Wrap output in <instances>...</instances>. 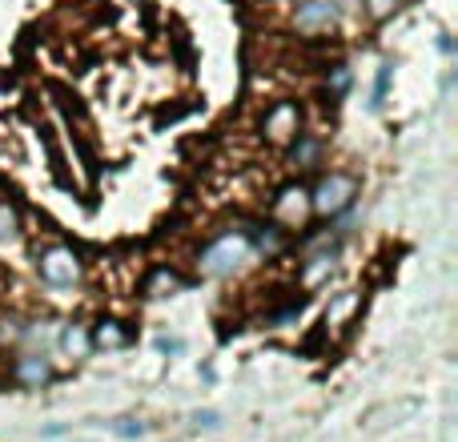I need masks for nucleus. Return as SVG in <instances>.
Wrapping results in <instances>:
<instances>
[{"mask_svg": "<svg viewBox=\"0 0 458 442\" xmlns=\"http://www.w3.org/2000/svg\"><path fill=\"white\" fill-rule=\"evenodd\" d=\"M16 234H21V217H16V209L8 206L4 198H0V245L16 242Z\"/></svg>", "mask_w": 458, "mask_h": 442, "instance_id": "12", "label": "nucleus"}, {"mask_svg": "<svg viewBox=\"0 0 458 442\" xmlns=\"http://www.w3.org/2000/svg\"><path fill=\"white\" fill-rule=\"evenodd\" d=\"M362 8H366V16H370L374 24H382V21H390V16L403 8V0H362Z\"/></svg>", "mask_w": 458, "mask_h": 442, "instance_id": "13", "label": "nucleus"}, {"mask_svg": "<svg viewBox=\"0 0 458 442\" xmlns=\"http://www.w3.org/2000/svg\"><path fill=\"white\" fill-rule=\"evenodd\" d=\"M24 330H29V326H24L21 318H0V342H4V346L24 342Z\"/></svg>", "mask_w": 458, "mask_h": 442, "instance_id": "14", "label": "nucleus"}, {"mask_svg": "<svg viewBox=\"0 0 458 442\" xmlns=\"http://www.w3.org/2000/svg\"><path fill=\"white\" fill-rule=\"evenodd\" d=\"M61 350L69 358H89L93 354V342H89V326H81V322H69V326H61Z\"/></svg>", "mask_w": 458, "mask_h": 442, "instance_id": "11", "label": "nucleus"}, {"mask_svg": "<svg viewBox=\"0 0 458 442\" xmlns=\"http://www.w3.org/2000/svg\"><path fill=\"white\" fill-rule=\"evenodd\" d=\"M117 435H125V438H141V422H133V419H121Z\"/></svg>", "mask_w": 458, "mask_h": 442, "instance_id": "16", "label": "nucleus"}, {"mask_svg": "<svg viewBox=\"0 0 458 442\" xmlns=\"http://www.w3.org/2000/svg\"><path fill=\"white\" fill-rule=\"evenodd\" d=\"M198 427H217V414H214V411H206V414H198Z\"/></svg>", "mask_w": 458, "mask_h": 442, "instance_id": "17", "label": "nucleus"}, {"mask_svg": "<svg viewBox=\"0 0 458 442\" xmlns=\"http://www.w3.org/2000/svg\"><path fill=\"white\" fill-rule=\"evenodd\" d=\"M310 217H314L310 214V185H285V190H277V198L269 201V221L282 225L285 234L301 229Z\"/></svg>", "mask_w": 458, "mask_h": 442, "instance_id": "4", "label": "nucleus"}, {"mask_svg": "<svg viewBox=\"0 0 458 442\" xmlns=\"http://www.w3.org/2000/svg\"><path fill=\"white\" fill-rule=\"evenodd\" d=\"M245 258H250V237H245L242 229H229V234L214 237V242L198 253V269L206 277H229Z\"/></svg>", "mask_w": 458, "mask_h": 442, "instance_id": "2", "label": "nucleus"}, {"mask_svg": "<svg viewBox=\"0 0 458 442\" xmlns=\"http://www.w3.org/2000/svg\"><path fill=\"white\" fill-rule=\"evenodd\" d=\"M290 24L301 37H330L338 29V8H334V0H298Z\"/></svg>", "mask_w": 458, "mask_h": 442, "instance_id": "6", "label": "nucleus"}, {"mask_svg": "<svg viewBox=\"0 0 458 442\" xmlns=\"http://www.w3.org/2000/svg\"><path fill=\"white\" fill-rule=\"evenodd\" d=\"M182 290H185V277L169 266H157L145 277V293H149V298H174V293H182Z\"/></svg>", "mask_w": 458, "mask_h": 442, "instance_id": "10", "label": "nucleus"}, {"mask_svg": "<svg viewBox=\"0 0 458 442\" xmlns=\"http://www.w3.org/2000/svg\"><path fill=\"white\" fill-rule=\"evenodd\" d=\"M8 378L21 390H45L56 378V366H53V358H45V350H24V354L13 358Z\"/></svg>", "mask_w": 458, "mask_h": 442, "instance_id": "7", "label": "nucleus"}, {"mask_svg": "<svg viewBox=\"0 0 458 442\" xmlns=\"http://www.w3.org/2000/svg\"><path fill=\"white\" fill-rule=\"evenodd\" d=\"M354 198H358V177L342 174V169H330V174H322L310 185V214L334 221L354 206Z\"/></svg>", "mask_w": 458, "mask_h": 442, "instance_id": "1", "label": "nucleus"}, {"mask_svg": "<svg viewBox=\"0 0 458 442\" xmlns=\"http://www.w3.org/2000/svg\"><path fill=\"white\" fill-rule=\"evenodd\" d=\"M37 274H40V282L53 285V290H69V285L81 282L85 266H81L72 245H48V250L37 258Z\"/></svg>", "mask_w": 458, "mask_h": 442, "instance_id": "3", "label": "nucleus"}, {"mask_svg": "<svg viewBox=\"0 0 458 442\" xmlns=\"http://www.w3.org/2000/svg\"><path fill=\"white\" fill-rule=\"evenodd\" d=\"M301 133V105L298 101H274L266 109V117H261V137H266L269 145H290L293 137Z\"/></svg>", "mask_w": 458, "mask_h": 442, "instance_id": "5", "label": "nucleus"}, {"mask_svg": "<svg viewBox=\"0 0 458 442\" xmlns=\"http://www.w3.org/2000/svg\"><path fill=\"white\" fill-rule=\"evenodd\" d=\"M326 85H330V93H346L350 89V69L346 64H334L330 77H326Z\"/></svg>", "mask_w": 458, "mask_h": 442, "instance_id": "15", "label": "nucleus"}, {"mask_svg": "<svg viewBox=\"0 0 458 442\" xmlns=\"http://www.w3.org/2000/svg\"><path fill=\"white\" fill-rule=\"evenodd\" d=\"M285 149H290L293 169H298V174H310V169H318V166H322V153H326V145H322V137H314V133H306V129H301V133L293 137V141L285 145Z\"/></svg>", "mask_w": 458, "mask_h": 442, "instance_id": "8", "label": "nucleus"}, {"mask_svg": "<svg viewBox=\"0 0 458 442\" xmlns=\"http://www.w3.org/2000/svg\"><path fill=\"white\" fill-rule=\"evenodd\" d=\"M89 342H93V350H125L129 330H125V322H117V318H101V322L89 326Z\"/></svg>", "mask_w": 458, "mask_h": 442, "instance_id": "9", "label": "nucleus"}]
</instances>
